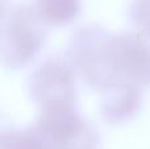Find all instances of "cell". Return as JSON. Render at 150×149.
Wrapping results in <instances>:
<instances>
[{"label":"cell","instance_id":"4","mask_svg":"<svg viewBox=\"0 0 150 149\" xmlns=\"http://www.w3.org/2000/svg\"><path fill=\"white\" fill-rule=\"evenodd\" d=\"M108 89L109 92L101 106L104 120L113 124L128 120L140 106L137 89L124 84H115Z\"/></svg>","mask_w":150,"mask_h":149},{"label":"cell","instance_id":"7","mask_svg":"<svg viewBox=\"0 0 150 149\" xmlns=\"http://www.w3.org/2000/svg\"><path fill=\"white\" fill-rule=\"evenodd\" d=\"M132 17L141 36L150 37V0H136L132 7Z\"/></svg>","mask_w":150,"mask_h":149},{"label":"cell","instance_id":"2","mask_svg":"<svg viewBox=\"0 0 150 149\" xmlns=\"http://www.w3.org/2000/svg\"><path fill=\"white\" fill-rule=\"evenodd\" d=\"M44 20L38 11L20 7L13 12L0 40V58L11 66H25L41 48L45 36Z\"/></svg>","mask_w":150,"mask_h":149},{"label":"cell","instance_id":"5","mask_svg":"<svg viewBox=\"0 0 150 149\" xmlns=\"http://www.w3.org/2000/svg\"><path fill=\"white\" fill-rule=\"evenodd\" d=\"M37 11L46 23L67 24L80 11V0H37Z\"/></svg>","mask_w":150,"mask_h":149},{"label":"cell","instance_id":"1","mask_svg":"<svg viewBox=\"0 0 150 149\" xmlns=\"http://www.w3.org/2000/svg\"><path fill=\"white\" fill-rule=\"evenodd\" d=\"M36 128L46 149H96L98 133L74 110L73 103L41 107Z\"/></svg>","mask_w":150,"mask_h":149},{"label":"cell","instance_id":"6","mask_svg":"<svg viewBox=\"0 0 150 149\" xmlns=\"http://www.w3.org/2000/svg\"><path fill=\"white\" fill-rule=\"evenodd\" d=\"M0 149H46L37 128L4 132L0 137Z\"/></svg>","mask_w":150,"mask_h":149},{"label":"cell","instance_id":"8","mask_svg":"<svg viewBox=\"0 0 150 149\" xmlns=\"http://www.w3.org/2000/svg\"><path fill=\"white\" fill-rule=\"evenodd\" d=\"M3 16H4V1H0V23L3 20Z\"/></svg>","mask_w":150,"mask_h":149},{"label":"cell","instance_id":"3","mask_svg":"<svg viewBox=\"0 0 150 149\" xmlns=\"http://www.w3.org/2000/svg\"><path fill=\"white\" fill-rule=\"evenodd\" d=\"M75 82L70 67L58 60L44 62L30 79V94L41 107L73 103Z\"/></svg>","mask_w":150,"mask_h":149}]
</instances>
